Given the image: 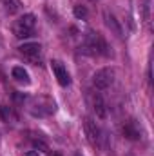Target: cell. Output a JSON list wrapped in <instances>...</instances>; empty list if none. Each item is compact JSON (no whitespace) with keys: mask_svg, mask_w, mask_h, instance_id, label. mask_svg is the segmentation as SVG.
<instances>
[{"mask_svg":"<svg viewBox=\"0 0 154 156\" xmlns=\"http://www.w3.org/2000/svg\"><path fill=\"white\" fill-rule=\"evenodd\" d=\"M29 111L33 116H51L56 113V102L49 96H35L29 102Z\"/></svg>","mask_w":154,"mask_h":156,"instance_id":"cell-1","label":"cell"},{"mask_svg":"<svg viewBox=\"0 0 154 156\" xmlns=\"http://www.w3.org/2000/svg\"><path fill=\"white\" fill-rule=\"evenodd\" d=\"M83 49L89 51L91 55H109V47H107V42L103 40V37L96 31H89V35L85 37V44H83Z\"/></svg>","mask_w":154,"mask_h":156,"instance_id":"cell-2","label":"cell"},{"mask_svg":"<svg viewBox=\"0 0 154 156\" xmlns=\"http://www.w3.org/2000/svg\"><path fill=\"white\" fill-rule=\"evenodd\" d=\"M35 24H37L35 15L27 13V15L20 16V18L15 22V26H13L15 37H16V38H27V37H31V35H33V29H35Z\"/></svg>","mask_w":154,"mask_h":156,"instance_id":"cell-3","label":"cell"},{"mask_svg":"<svg viewBox=\"0 0 154 156\" xmlns=\"http://www.w3.org/2000/svg\"><path fill=\"white\" fill-rule=\"evenodd\" d=\"M113 82H114V69H111V67H103V69L96 71V75L93 76V83H94V87L100 89V91L111 87Z\"/></svg>","mask_w":154,"mask_h":156,"instance_id":"cell-4","label":"cell"},{"mask_svg":"<svg viewBox=\"0 0 154 156\" xmlns=\"http://www.w3.org/2000/svg\"><path fill=\"white\" fill-rule=\"evenodd\" d=\"M83 131H85V136H87L89 144L96 145L98 140H100V129H98V125H96V122H94L93 118L87 116L83 120Z\"/></svg>","mask_w":154,"mask_h":156,"instance_id":"cell-5","label":"cell"},{"mask_svg":"<svg viewBox=\"0 0 154 156\" xmlns=\"http://www.w3.org/2000/svg\"><path fill=\"white\" fill-rule=\"evenodd\" d=\"M51 67H53V73H54V76H56V80H58L60 85L65 87V85L71 83V76H69L65 66H64L60 60H53V62H51Z\"/></svg>","mask_w":154,"mask_h":156,"instance_id":"cell-6","label":"cell"},{"mask_svg":"<svg viewBox=\"0 0 154 156\" xmlns=\"http://www.w3.org/2000/svg\"><path fill=\"white\" fill-rule=\"evenodd\" d=\"M18 51H20L26 58H29L31 62H37L40 58V53H42V45H40L38 42H29V44L20 45Z\"/></svg>","mask_w":154,"mask_h":156,"instance_id":"cell-7","label":"cell"},{"mask_svg":"<svg viewBox=\"0 0 154 156\" xmlns=\"http://www.w3.org/2000/svg\"><path fill=\"white\" fill-rule=\"evenodd\" d=\"M123 136L129 138V140H140L142 138V127L136 120H127L123 123Z\"/></svg>","mask_w":154,"mask_h":156,"instance_id":"cell-8","label":"cell"},{"mask_svg":"<svg viewBox=\"0 0 154 156\" xmlns=\"http://www.w3.org/2000/svg\"><path fill=\"white\" fill-rule=\"evenodd\" d=\"M103 20H105V26L111 29V33H113V35H116V37H121V35H123L121 26L118 24V20L114 18V15H111L109 11H105V13H103Z\"/></svg>","mask_w":154,"mask_h":156,"instance_id":"cell-9","label":"cell"},{"mask_svg":"<svg viewBox=\"0 0 154 156\" xmlns=\"http://www.w3.org/2000/svg\"><path fill=\"white\" fill-rule=\"evenodd\" d=\"M0 4L4 5V11L7 15H16L22 9V2L20 0H0Z\"/></svg>","mask_w":154,"mask_h":156,"instance_id":"cell-10","label":"cell"},{"mask_svg":"<svg viewBox=\"0 0 154 156\" xmlns=\"http://www.w3.org/2000/svg\"><path fill=\"white\" fill-rule=\"evenodd\" d=\"M11 75L13 78L18 82V83H24V85H29L31 83V78H29V73L24 69V67H13V71H11Z\"/></svg>","mask_w":154,"mask_h":156,"instance_id":"cell-11","label":"cell"},{"mask_svg":"<svg viewBox=\"0 0 154 156\" xmlns=\"http://www.w3.org/2000/svg\"><path fill=\"white\" fill-rule=\"evenodd\" d=\"M93 105H94V111H96V116H98V118H105V116H107V111H105V104H103V98H102L100 94H94Z\"/></svg>","mask_w":154,"mask_h":156,"instance_id":"cell-12","label":"cell"},{"mask_svg":"<svg viewBox=\"0 0 154 156\" xmlns=\"http://www.w3.org/2000/svg\"><path fill=\"white\" fill-rule=\"evenodd\" d=\"M140 13H142L143 22H149V18H151V0H142L140 2Z\"/></svg>","mask_w":154,"mask_h":156,"instance_id":"cell-13","label":"cell"},{"mask_svg":"<svg viewBox=\"0 0 154 156\" xmlns=\"http://www.w3.org/2000/svg\"><path fill=\"white\" fill-rule=\"evenodd\" d=\"M73 11H75V16H76V18H82V20L87 18V9H85V5H80V4H78V5H75Z\"/></svg>","mask_w":154,"mask_h":156,"instance_id":"cell-14","label":"cell"},{"mask_svg":"<svg viewBox=\"0 0 154 156\" xmlns=\"http://www.w3.org/2000/svg\"><path fill=\"white\" fill-rule=\"evenodd\" d=\"M26 156H40V154H38V151H27Z\"/></svg>","mask_w":154,"mask_h":156,"instance_id":"cell-15","label":"cell"},{"mask_svg":"<svg viewBox=\"0 0 154 156\" xmlns=\"http://www.w3.org/2000/svg\"><path fill=\"white\" fill-rule=\"evenodd\" d=\"M49 156H60V154H58V153H54V154H49Z\"/></svg>","mask_w":154,"mask_h":156,"instance_id":"cell-16","label":"cell"},{"mask_svg":"<svg viewBox=\"0 0 154 156\" xmlns=\"http://www.w3.org/2000/svg\"><path fill=\"white\" fill-rule=\"evenodd\" d=\"M91 2H98V0H91Z\"/></svg>","mask_w":154,"mask_h":156,"instance_id":"cell-17","label":"cell"}]
</instances>
